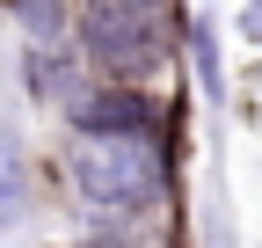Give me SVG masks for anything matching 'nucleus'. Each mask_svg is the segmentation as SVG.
Here are the masks:
<instances>
[{
    "instance_id": "4",
    "label": "nucleus",
    "mask_w": 262,
    "mask_h": 248,
    "mask_svg": "<svg viewBox=\"0 0 262 248\" xmlns=\"http://www.w3.org/2000/svg\"><path fill=\"white\" fill-rule=\"evenodd\" d=\"M29 212V175H22V146H15V132L0 124V226L8 219H22Z\"/></svg>"
},
{
    "instance_id": "8",
    "label": "nucleus",
    "mask_w": 262,
    "mask_h": 248,
    "mask_svg": "<svg viewBox=\"0 0 262 248\" xmlns=\"http://www.w3.org/2000/svg\"><path fill=\"white\" fill-rule=\"evenodd\" d=\"M241 29H248L255 44H262V0H248V8H241Z\"/></svg>"
},
{
    "instance_id": "7",
    "label": "nucleus",
    "mask_w": 262,
    "mask_h": 248,
    "mask_svg": "<svg viewBox=\"0 0 262 248\" xmlns=\"http://www.w3.org/2000/svg\"><path fill=\"white\" fill-rule=\"evenodd\" d=\"M189 58H196V80H204V95L226 102V73H219V37H211V22L196 15L189 22Z\"/></svg>"
},
{
    "instance_id": "1",
    "label": "nucleus",
    "mask_w": 262,
    "mask_h": 248,
    "mask_svg": "<svg viewBox=\"0 0 262 248\" xmlns=\"http://www.w3.org/2000/svg\"><path fill=\"white\" fill-rule=\"evenodd\" d=\"M73 182L95 212H153L168 197V146L160 132H80L73 139Z\"/></svg>"
},
{
    "instance_id": "5",
    "label": "nucleus",
    "mask_w": 262,
    "mask_h": 248,
    "mask_svg": "<svg viewBox=\"0 0 262 248\" xmlns=\"http://www.w3.org/2000/svg\"><path fill=\"white\" fill-rule=\"evenodd\" d=\"M73 66H66V58H58V44H29V95H37V102H66V95H73Z\"/></svg>"
},
{
    "instance_id": "2",
    "label": "nucleus",
    "mask_w": 262,
    "mask_h": 248,
    "mask_svg": "<svg viewBox=\"0 0 262 248\" xmlns=\"http://www.w3.org/2000/svg\"><path fill=\"white\" fill-rule=\"evenodd\" d=\"M80 51L95 73L110 80H146L160 58H168V0H80Z\"/></svg>"
},
{
    "instance_id": "6",
    "label": "nucleus",
    "mask_w": 262,
    "mask_h": 248,
    "mask_svg": "<svg viewBox=\"0 0 262 248\" xmlns=\"http://www.w3.org/2000/svg\"><path fill=\"white\" fill-rule=\"evenodd\" d=\"M8 8L29 29V44H58L66 37V0H8Z\"/></svg>"
},
{
    "instance_id": "3",
    "label": "nucleus",
    "mask_w": 262,
    "mask_h": 248,
    "mask_svg": "<svg viewBox=\"0 0 262 248\" xmlns=\"http://www.w3.org/2000/svg\"><path fill=\"white\" fill-rule=\"evenodd\" d=\"M66 117H73V132H146L153 102L131 80H102V88H73V95H66ZM153 132H160V124H153Z\"/></svg>"
}]
</instances>
